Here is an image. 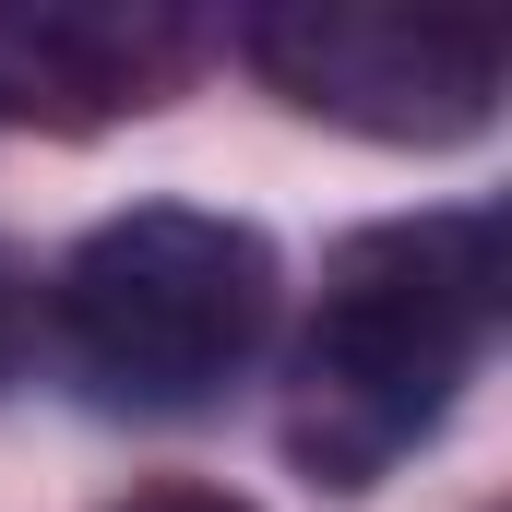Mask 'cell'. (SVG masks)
<instances>
[{
    "label": "cell",
    "instance_id": "5",
    "mask_svg": "<svg viewBox=\"0 0 512 512\" xmlns=\"http://www.w3.org/2000/svg\"><path fill=\"white\" fill-rule=\"evenodd\" d=\"M36 334H48V286H36V262L0 239V393L24 382V358H36Z\"/></svg>",
    "mask_w": 512,
    "mask_h": 512
},
{
    "label": "cell",
    "instance_id": "2",
    "mask_svg": "<svg viewBox=\"0 0 512 512\" xmlns=\"http://www.w3.org/2000/svg\"><path fill=\"white\" fill-rule=\"evenodd\" d=\"M262 334H274V251L239 215L143 203L60 262V346L96 405L191 417L262 358Z\"/></svg>",
    "mask_w": 512,
    "mask_h": 512
},
{
    "label": "cell",
    "instance_id": "3",
    "mask_svg": "<svg viewBox=\"0 0 512 512\" xmlns=\"http://www.w3.org/2000/svg\"><path fill=\"white\" fill-rule=\"evenodd\" d=\"M239 48L286 108L370 143H465L501 108V36L441 12H251Z\"/></svg>",
    "mask_w": 512,
    "mask_h": 512
},
{
    "label": "cell",
    "instance_id": "1",
    "mask_svg": "<svg viewBox=\"0 0 512 512\" xmlns=\"http://www.w3.org/2000/svg\"><path fill=\"white\" fill-rule=\"evenodd\" d=\"M501 310V239L489 215H405V227H358L322 262L310 334H298V465L358 489L382 477L405 441H429L453 417V393L489 346Z\"/></svg>",
    "mask_w": 512,
    "mask_h": 512
},
{
    "label": "cell",
    "instance_id": "4",
    "mask_svg": "<svg viewBox=\"0 0 512 512\" xmlns=\"http://www.w3.org/2000/svg\"><path fill=\"white\" fill-rule=\"evenodd\" d=\"M191 24L167 0H12L0 12V120L96 131L179 96Z\"/></svg>",
    "mask_w": 512,
    "mask_h": 512
},
{
    "label": "cell",
    "instance_id": "6",
    "mask_svg": "<svg viewBox=\"0 0 512 512\" xmlns=\"http://www.w3.org/2000/svg\"><path fill=\"white\" fill-rule=\"evenodd\" d=\"M120 512H251V501H227V489H131Z\"/></svg>",
    "mask_w": 512,
    "mask_h": 512
}]
</instances>
